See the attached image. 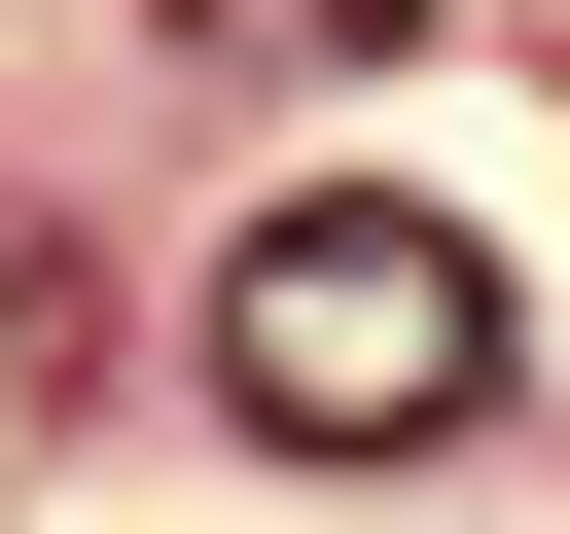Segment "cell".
Here are the masks:
<instances>
[{
  "label": "cell",
  "instance_id": "6da1fadb",
  "mask_svg": "<svg viewBox=\"0 0 570 534\" xmlns=\"http://www.w3.org/2000/svg\"><path fill=\"white\" fill-rule=\"evenodd\" d=\"M214 392H249L285 463H428V427H499V285H463V214L285 178V214L214 249Z\"/></svg>",
  "mask_w": 570,
  "mask_h": 534
},
{
  "label": "cell",
  "instance_id": "7a4b0ae2",
  "mask_svg": "<svg viewBox=\"0 0 570 534\" xmlns=\"http://www.w3.org/2000/svg\"><path fill=\"white\" fill-rule=\"evenodd\" d=\"M214 36H392V0H214Z\"/></svg>",
  "mask_w": 570,
  "mask_h": 534
}]
</instances>
